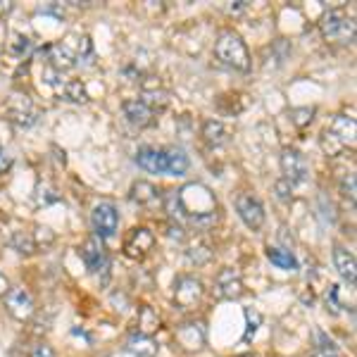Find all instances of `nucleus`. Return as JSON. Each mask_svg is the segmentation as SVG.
Listing matches in <instances>:
<instances>
[{
	"label": "nucleus",
	"instance_id": "obj_26",
	"mask_svg": "<svg viewBox=\"0 0 357 357\" xmlns=\"http://www.w3.org/2000/svg\"><path fill=\"white\" fill-rule=\"evenodd\" d=\"M10 243H13L15 250L22 252V255H33V252H36V243H33L31 234H26V231H17L13 238H10Z\"/></svg>",
	"mask_w": 357,
	"mask_h": 357
},
{
	"label": "nucleus",
	"instance_id": "obj_16",
	"mask_svg": "<svg viewBox=\"0 0 357 357\" xmlns=\"http://www.w3.org/2000/svg\"><path fill=\"white\" fill-rule=\"evenodd\" d=\"M200 136L205 138V143H210L212 148H220L224 143L229 141V131L224 126L222 119H205L203 122V129H200Z\"/></svg>",
	"mask_w": 357,
	"mask_h": 357
},
{
	"label": "nucleus",
	"instance_id": "obj_31",
	"mask_svg": "<svg viewBox=\"0 0 357 357\" xmlns=\"http://www.w3.org/2000/svg\"><path fill=\"white\" fill-rule=\"evenodd\" d=\"M341 193H343V198H348L350 203H355V174H353V172H348V174L343 176Z\"/></svg>",
	"mask_w": 357,
	"mask_h": 357
},
{
	"label": "nucleus",
	"instance_id": "obj_37",
	"mask_svg": "<svg viewBox=\"0 0 357 357\" xmlns=\"http://www.w3.org/2000/svg\"><path fill=\"white\" fill-rule=\"evenodd\" d=\"M8 291H10V281H8V276L0 272V298L8 296Z\"/></svg>",
	"mask_w": 357,
	"mask_h": 357
},
{
	"label": "nucleus",
	"instance_id": "obj_11",
	"mask_svg": "<svg viewBox=\"0 0 357 357\" xmlns=\"http://www.w3.org/2000/svg\"><path fill=\"white\" fill-rule=\"evenodd\" d=\"M136 165L151 174H167L169 172V155L167 148H141L136 153Z\"/></svg>",
	"mask_w": 357,
	"mask_h": 357
},
{
	"label": "nucleus",
	"instance_id": "obj_1",
	"mask_svg": "<svg viewBox=\"0 0 357 357\" xmlns=\"http://www.w3.org/2000/svg\"><path fill=\"white\" fill-rule=\"evenodd\" d=\"M215 55L220 62H224L227 67L238 69V72H248L250 69V53H248L243 38L236 31L220 33V38L215 41Z\"/></svg>",
	"mask_w": 357,
	"mask_h": 357
},
{
	"label": "nucleus",
	"instance_id": "obj_35",
	"mask_svg": "<svg viewBox=\"0 0 357 357\" xmlns=\"http://www.w3.org/2000/svg\"><path fill=\"white\" fill-rule=\"evenodd\" d=\"M167 234H169V238H176V241H183V238H186V234H183V229L178 227V224H172L169 231H167Z\"/></svg>",
	"mask_w": 357,
	"mask_h": 357
},
{
	"label": "nucleus",
	"instance_id": "obj_10",
	"mask_svg": "<svg viewBox=\"0 0 357 357\" xmlns=\"http://www.w3.org/2000/svg\"><path fill=\"white\" fill-rule=\"evenodd\" d=\"M281 172H284V178L289 183H303L307 178V160H305L303 153L293 151V148H286L281 153Z\"/></svg>",
	"mask_w": 357,
	"mask_h": 357
},
{
	"label": "nucleus",
	"instance_id": "obj_7",
	"mask_svg": "<svg viewBox=\"0 0 357 357\" xmlns=\"http://www.w3.org/2000/svg\"><path fill=\"white\" fill-rule=\"evenodd\" d=\"M203 281L195 279V276H178L174 284V303L181 310L195 307L200 301H203Z\"/></svg>",
	"mask_w": 357,
	"mask_h": 357
},
{
	"label": "nucleus",
	"instance_id": "obj_20",
	"mask_svg": "<svg viewBox=\"0 0 357 357\" xmlns=\"http://www.w3.org/2000/svg\"><path fill=\"white\" fill-rule=\"evenodd\" d=\"M136 326H138V333H143V336H151L153 331L160 329V317L151 307V305H143V307H138Z\"/></svg>",
	"mask_w": 357,
	"mask_h": 357
},
{
	"label": "nucleus",
	"instance_id": "obj_38",
	"mask_svg": "<svg viewBox=\"0 0 357 357\" xmlns=\"http://www.w3.org/2000/svg\"><path fill=\"white\" fill-rule=\"evenodd\" d=\"M312 357H338L333 350H319V353H314Z\"/></svg>",
	"mask_w": 357,
	"mask_h": 357
},
{
	"label": "nucleus",
	"instance_id": "obj_12",
	"mask_svg": "<svg viewBox=\"0 0 357 357\" xmlns=\"http://www.w3.org/2000/svg\"><path fill=\"white\" fill-rule=\"evenodd\" d=\"M326 131L341 143L343 148H353L355 146V134H357V124L353 117H345V114H336L331 119V124L326 126Z\"/></svg>",
	"mask_w": 357,
	"mask_h": 357
},
{
	"label": "nucleus",
	"instance_id": "obj_25",
	"mask_svg": "<svg viewBox=\"0 0 357 357\" xmlns=\"http://www.w3.org/2000/svg\"><path fill=\"white\" fill-rule=\"evenodd\" d=\"M165 210L172 220H178V222H186V212H183V205H181V198H178V191H167L165 195Z\"/></svg>",
	"mask_w": 357,
	"mask_h": 357
},
{
	"label": "nucleus",
	"instance_id": "obj_17",
	"mask_svg": "<svg viewBox=\"0 0 357 357\" xmlns=\"http://www.w3.org/2000/svg\"><path fill=\"white\" fill-rule=\"evenodd\" d=\"M126 350L138 355V357H155V355H158V350H160V345L153 341V336L134 333V336H129V341H126Z\"/></svg>",
	"mask_w": 357,
	"mask_h": 357
},
{
	"label": "nucleus",
	"instance_id": "obj_4",
	"mask_svg": "<svg viewBox=\"0 0 357 357\" xmlns=\"http://www.w3.org/2000/svg\"><path fill=\"white\" fill-rule=\"evenodd\" d=\"M91 227L96 231V238H112L119 229V212L112 203H98L91 212Z\"/></svg>",
	"mask_w": 357,
	"mask_h": 357
},
{
	"label": "nucleus",
	"instance_id": "obj_27",
	"mask_svg": "<svg viewBox=\"0 0 357 357\" xmlns=\"http://www.w3.org/2000/svg\"><path fill=\"white\" fill-rule=\"evenodd\" d=\"M314 107H310V105H305V107H296V110H291V122L296 124V126H307L310 122L314 119Z\"/></svg>",
	"mask_w": 357,
	"mask_h": 357
},
{
	"label": "nucleus",
	"instance_id": "obj_33",
	"mask_svg": "<svg viewBox=\"0 0 357 357\" xmlns=\"http://www.w3.org/2000/svg\"><path fill=\"white\" fill-rule=\"evenodd\" d=\"M326 310H331V314L341 312V303H338V286H329V293H326Z\"/></svg>",
	"mask_w": 357,
	"mask_h": 357
},
{
	"label": "nucleus",
	"instance_id": "obj_9",
	"mask_svg": "<svg viewBox=\"0 0 357 357\" xmlns=\"http://www.w3.org/2000/svg\"><path fill=\"white\" fill-rule=\"evenodd\" d=\"M215 293L217 298H224V301H236V298L243 296V276H241L238 269H220V274L215 276Z\"/></svg>",
	"mask_w": 357,
	"mask_h": 357
},
{
	"label": "nucleus",
	"instance_id": "obj_30",
	"mask_svg": "<svg viewBox=\"0 0 357 357\" xmlns=\"http://www.w3.org/2000/svg\"><path fill=\"white\" fill-rule=\"evenodd\" d=\"M31 238H33V243H36V250L38 248H48L50 243L55 241V236H53V231H50L48 227H36V231L31 234Z\"/></svg>",
	"mask_w": 357,
	"mask_h": 357
},
{
	"label": "nucleus",
	"instance_id": "obj_8",
	"mask_svg": "<svg viewBox=\"0 0 357 357\" xmlns=\"http://www.w3.org/2000/svg\"><path fill=\"white\" fill-rule=\"evenodd\" d=\"M236 212H238V217L243 220L248 229H252V231L262 229L264 205L260 203V198H255V195H250V193L238 195V198H236Z\"/></svg>",
	"mask_w": 357,
	"mask_h": 357
},
{
	"label": "nucleus",
	"instance_id": "obj_29",
	"mask_svg": "<svg viewBox=\"0 0 357 357\" xmlns=\"http://www.w3.org/2000/svg\"><path fill=\"white\" fill-rule=\"evenodd\" d=\"M321 148H324V153L331 155V158H336V155H341L345 151L341 143H338L336 138H333L326 129H324V134H321Z\"/></svg>",
	"mask_w": 357,
	"mask_h": 357
},
{
	"label": "nucleus",
	"instance_id": "obj_19",
	"mask_svg": "<svg viewBox=\"0 0 357 357\" xmlns=\"http://www.w3.org/2000/svg\"><path fill=\"white\" fill-rule=\"evenodd\" d=\"M267 260L276 264L279 269H284V272H296L298 269V260L296 255H293L291 250H286V248H274L269 245L267 248Z\"/></svg>",
	"mask_w": 357,
	"mask_h": 357
},
{
	"label": "nucleus",
	"instance_id": "obj_28",
	"mask_svg": "<svg viewBox=\"0 0 357 357\" xmlns=\"http://www.w3.org/2000/svg\"><path fill=\"white\" fill-rule=\"evenodd\" d=\"M245 321H248V329H245L243 341H250V338L255 336L257 326L262 324V314L257 312V310H252V307H245Z\"/></svg>",
	"mask_w": 357,
	"mask_h": 357
},
{
	"label": "nucleus",
	"instance_id": "obj_13",
	"mask_svg": "<svg viewBox=\"0 0 357 357\" xmlns=\"http://www.w3.org/2000/svg\"><path fill=\"white\" fill-rule=\"evenodd\" d=\"M122 110H124V117L129 119V124L138 126V129H146V126L153 124V107L148 105V102L138 100V98L124 100Z\"/></svg>",
	"mask_w": 357,
	"mask_h": 357
},
{
	"label": "nucleus",
	"instance_id": "obj_21",
	"mask_svg": "<svg viewBox=\"0 0 357 357\" xmlns=\"http://www.w3.org/2000/svg\"><path fill=\"white\" fill-rule=\"evenodd\" d=\"M167 155H169V176H183L188 172V155L181 151V148H167Z\"/></svg>",
	"mask_w": 357,
	"mask_h": 357
},
{
	"label": "nucleus",
	"instance_id": "obj_6",
	"mask_svg": "<svg viewBox=\"0 0 357 357\" xmlns=\"http://www.w3.org/2000/svg\"><path fill=\"white\" fill-rule=\"evenodd\" d=\"M5 301V307L8 312L15 317L17 321H29L36 312V305H33V298L24 286H10L8 296L3 298Z\"/></svg>",
	"mask_w": 357,
	"mask_h": 357
},
{
	"label": "nucleus",
	"instance_id": "obj_39",
	"mask_svg": "<svg viewBox=\"0 0 357 357\" xmlns=\"http://www.w3.org/2000/svg\"><path fill=\"white\" fill-rule=\"evenodd\" d=\"M238 357H252V355H238Z\"/></svg>",
	"mask_w": 357,
	"mask_h": 357
},
{
	"label": "nucleus",
	"instance_id": "obj_32",
	"mask_svg": "<svg viewBox=\"0 0 357 357\" xmlns=\"http://www.w3.org/2000/svg\"><path fill=\"white\" fill-rule=\"evenodd\" d=\"M29 357H55V350L50 348L48 343L38 341V343H33L31 348H29Z\"/></svg>",
	"mask_w": 357,
	"mask_h": 357
},
{
	"label": "nucleus",
	"instance_id": "obj_22",
	"mask_svg": "<svg viewBox=\"0 0 357 357\" xmlns=\"http://www.w3.org/2000/svg\"><path fill=\"white\" fill-rule=\"evenodd\" d=\"M186 257H188V262H193V264H207L212 260V250H210V245H207L205 241L198 238L195 243L188 245Z\"/></svg>",
	"mask_w": 357,
	"mask_h": 357
},
{
	"label": "nucleus",
	"instance_id": "obj_24",
	"mask_svg": "<svg viewBox=\"0 0 357 357\" xmlns=\"http://www.w3.org/2000/svg\"><path fill=\"white\" fill-rule=\"evenodd\" d=\"M62 98L69 102H86L89 100V93H86V86L82 82H65L62 84Z\"/></svg>",
	"mask_w": 357,
	"mask_h": 357
},
{
	"label": "nucleus",
	"instance_id": "obj_15",
	"mask_svg": "<svg viewBox=\"0 0 357 357\" xmlns=\"http://www.w3.org/2000/svg\"><path fill=\"white\" fill-rule=\"evenodd\" d=\"M48 60L57 72H67V69H72L77 65V53L69 48V43H57V45H50Z\"/></svg>",
	"mask_w": 357,
	"mask_h": 357
},
{
	"label": "nucleus",
	"instance_id": "obj_3",
	"mask_svg": "<svg viewBox=\"0 0 357 357\" xmlns=\"http://www.w3.org/2000/svg\"><path fill=\"white\" fill-rule=\"evenodd\" d=\"M79 255H82L86 269H89L91 274L100 276L102 284H105L107 274H110V257H107V252H105V248H102L100 238H89V241H86L84 248L79 250Z\"/></svg>",
	"mask_w": 357,
	"mask_h": 357
},
{
	"label": "nucleus",
	"instance_id": "obj_5",
	"mask_svg": "<svg viewBox=\"0 0 357 357\" xmlns=\"http://www.w3.org/2000/svg\"><path fill=\"white\" fill-rule=\"evenodd\" d=\"M174 341L186 353H200L207 343V331L203 321H183L174 329Z\"/></svg>",
	"mask_w": 357,
	"mask_h": 357
},
{
	"label": "nucleus",
	"instance_id": "obj_2",
	"mask_svg": "<svg viewBox=\"0 0 357 357\" xmlns=\"http://www.w3.org/2000/svg\"><path fill=\"white\" fill-rule=\"evenodd\" d=\"M319 29L324 33L326 41H336V43H355V33H357V26H355V20L348 17L341 10H329L319 22Z\"/></svg>",
	"mask_w": 357,
	"mask_h": 357
},
{
	"label": "nucleus",
	"instance_id": "obj_18",
	"mask_svg": "<svg viewBox=\"0 0 357 357\" xmlns=\"http://www.w3.org/2000/svg\"><path fill=\"white\" fill-rule=\"evenodd\" d=\"M153 248V234L148 231V229H134L129 236V241H126V252L134 257H141L146 250H151Z\"/></svg>",
	"mask_w": 357,
	"mask_h": 357
},
{
	"label": "nucleus",
	"instance_id": "obj_34",
	"mask_svg": "<svg viewBox=\"0 0 357 357\" xmlns=\"http://www.w3.org/2000/svg\"><path fill=\"white\" fill-rule=\"evenodd\" d=\"M274 191L281 200H291L293 198V183H289L286 178H281V181L274 183Z\"/></svg>",
	"mask_w": 357,
	"mask_h": 357
},
{
	"label": "nucleus",
	"instance_id": "obj_23",
	"mask_svg": "<svg viewBox=\"0 0 357 357\" xmlns=\"http://www.w3.org/2000/svg\"><path fill=\"white\" fill-rule=\"evenodd\" d=\"M131 198H134L136 203H141V205H148V203H153V200L158 198V188H155L153 183H148V181H136L134 186H131Z\"/></svg>",
	"mask_w": 357,
	"mask_h": 357
},
{
	"label": "nucleus",
	"instance_id": "obj_14",
	"mask_svg": "<svg viewBox=\"0 0 357 357\" xmlns=\"http://www.w3.org/2000/svg\"><path fill=\"white\" fill-rule=\"evenodd\" d=\"M333 264H336L338 274L348 281L350 286H355L357 281V264H355V255L343 245H336L333 248Z\"/></svg>",
	"mask_w": 357,
	"mask_h": 357
},
{
	"label": "nucleus",
	"instance_id": "obj_36",
	"mask_svg": "<svg viewBox=\"0 0 357 357\" xmlns=\"http://www.w3.org/2000/svg\"><path fill=\"white\" fill-rule=\"evenodd\" d=\"M8 169H10V155L0 148V174H5Z\"/></svg>",
	"mask_w": 357,
	"mask_h": 357
}]
</instances>
